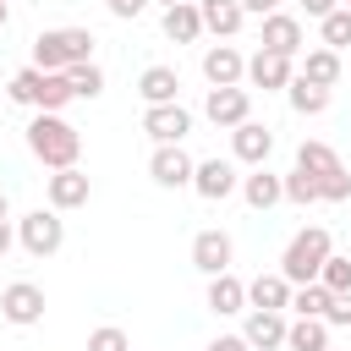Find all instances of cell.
Wrapping results in <instances>:
<instances>
[{
  "label": "cell",
  "instance_id": "1",
  "mask_svg": "<svg viewBox=\"0 0 351 351\" xmlns=\"http://www.w3.org/2000/svg\"><path fill=\"white\" fill-rule=\"evenodd\" d=\"M27 148H33V159L38 165H49V170H77V154H82V132L66 121V115H33L27 121Z\"/></svg>",
  "mask_w": 351,
  "mask_h": 351
},
{
  "label": "cell",
  "instance_id": "2",
  "mask_svg": "<svg viewBox=\"0 0 351 351\" xmlns=\"http://www.w3.org/2000/svg\"><path fill=\"white\" fill-rule=\"evenodd\" d=\"M329 252H335V236H329L324 225H307V230H296V236L285 241V252H280V274H285L291 285H318Z\"/></svg>",
  "mask_w": 351,
  "mask_h": 351
},
{
  "label": "cell",
  "instance_id": "3",
  "mask_svg": "<svg viewBox=\"0 0 351 351\" xmlns=\"http://www.w3.org/2000/svg\"><path fill=\"white\" fill-rule=\"evenodd\" d=\"M82 60H93V33L88 27H49V33L33 38V66L38 71H71Z\"/></svg>",
  "mask_w": 351,
  "mask_h": 351
},
{
  "label": "cell",
  "instance_id": "4",
  "mask_svg": "<svg viewBox=\"0 0 351 351\" xmlns=\"http://www.w3.org/2000/svg\"><path fill=\"white\" fill-rule=\"evenodd\" d=\"M16 241H22L27 258H55L60 241H66V219L55 208H33V214L16 219Z\"/></svg>",
  "mask_w": 351,
  "mask_h": 351
},
{
  "label": "cell",
  "instance_id": "5",
  "mask_svg": "<svg viewBox=\"0 0 351 351\" xmlns=\"http://www.w3.org/2000/svg\"><path fill=\"white\" fill-rule=\"evenodd\" d=\"M44 285H33V280H11L5 291H0V318L11 324V329H33V324H44Z\"/></svg>",
  "mask_w": 351,
  "mask_h": 351
},
{
  "label": "cell",
  "instance_id": "6",
  "mask_svg": "<svg viewBox=\"0 0 351 351\" xmlns=\"http://www.w3.org/2000/svg\"><path fill=\"white\" fill-rule=\"evenodd\" d=\"M148 176H154V186H165V192H181V186H192V176H197V159H192L181 143H165V148H154V154H148Z\"/></svg>",
  "mask_w": 351,
  "mask_h": 351
},
{
  "label": "cell",
  "instance_id": "7",
  "mask_svg": "<svg viewBox=\"0 0 351 351\" xmlns=\"http://www.w3.org/2000/svg\"><path fill=\"white\" fill-rule=\"evenodd\" d=\"M230 263H236V241L225 236V230H197L192 236V269L197 274H230Z\"/></svg>",
  "mask_w": 351,
  "mask_h": 351
},
{
  "label": "cell",
  "instance_id": "8",
  "mask_svg": "<svg viewBox=\"0 0 351 351\" xmlns=\"http://www.w3.org/2000/svg\"><path fill=\"white\" fill-rule=\"evenodd\" d=\"M258 49H274V55H285V60H302V16H291V11L263 16V27H258Z\"/></svg>",
  "mask_w": 351,
  "mask_h": 351
},
{
  "label": "cell",
  "instance_id": "9",
  "mask_svg": "<svg viewBox=\"0 0 351 351\" xmlns=\"http://www.w3.org/2000/svg\"><path fill=\"white\" fill-rule=\"evenodd\" d=\"M203 77H208V88H241L247 82V55L236 44H208L203 49Z\"/></svg>",
  "mask_w": 351,
  "mask_h": 351
},
{
  "label": "cell",
  "instance_id": "10",
  "mask_svg": "<svg viewBox=\"0 0 351 351\" xmlns=\"http://www.w3.org/2000/svg\"><path fill=\"white\" fill-rule=\"evenodd\" d=\"M203 115H208L214 126L236 132L241 121H252V93H247V88H208V99H203Z\"/></svg>",
  "mask_w": 351,
  "mask_h": 351
},
{
  "label": "cell",
  "instance_id": "11",
  "mask_svg": "<svg viewBox=\"0 0 351 351\" xmlns=\"http://www.w3.org/2000/svg\"><path fill=\"white\" fill-rule=\"evenodd\" d=\"M143 132L154 137V148L181 143V137L192 132V110H186V104H148V110H143Z\"/></svg>",
  "mask_w": 351,
  "mask_h": 351
},
{
  "label": "cell",
  "instance_id": "12",
  "mask_svg": "<svg viewBox=\"0 0 351 351\" xmlns=\"http://www.w3.org/2000/svg\"><path fill=\"white\" fill-rule=\"evenodd\" d=\"M192 192L208 197V203H225L230 192H241V176L230 159H197V176H192Z\"/></svg>",
  "mask_w": 351,
  "mask_h": 351
},
{
  "label": "cell",
  "instance_id": "13",
  "mask_svg": "<svg viewBox=\"0 0 351 351\" xmlns=\"http://www.w3.org/2000/svg\"><path fill=\"white\" fill-rule=\"evenodd\" d=\"M291 77H296V60H285V55H274V49H258V55L247 60V82L263 88V93L291 88Z\"/></svg>",
  "mask_w": 351,
  "mask_h": 351
},
{
  "label": "cell",
  "instance_id": "14",
  "mask_svg": "<svg viewBox=\"0 0 351 351\" xmlns=\"http://www.w3.org/2000/svg\"><path fill=\"white\" fill-rule=\"evenodd\" d=\"M230 154H236V165H263L269 154H274V132L263 126V121H241L236 132H230Z\"/></svg>",
  "mask_w": 351,
  "mask_h": 351
},
{
  "label": "cell",
  "instance_id": "15",
  "mask_svg": "<svg viewBox=\"0 0 351 351\" xmlns=\"http://www.w3.org/2000/svg\"><path fill=\"white\" fill-rule=\"evenodd\" d=\"M44 192H49V208L66 214V208H82V203L93 197V181H88V170H55V176L44 181Z\"/></svg>",
  "mask_w": 351,
  "mask_h": 351
},
{
  "label": "cell",
  "instance_id": "16",
  "mask_svg": "<svg viewBox=\"0 0 351 351\" xmlns=\"http://www.w3.org/2000/svg\"><path fill=\"white\" fill-rule=\"evenodd\" d=\"M291 280L274 269V274H258V280H247V307H258V313H285L291 307Z\"/></svg>",
  "mask_w": 351,
  "mask_h": 351
},
{
  "label": "cell",
  "instance_id": "17",
  "mask_svg": "<svg viewBox=\"0 0 351 351\" xmlns=\"http://www.w3.org/2000/svg\"><path fill=\"white\" fill-rule=\"evenodd\" d=\"M285 329H291L285 313H258V307H252L247 324H241V340H247L252 351H280V346H285Z\"/></svg>",
  "mask_w": 351,
  "mask_h": 351
},
{
  "label": "cell",
  "instance_id": "18",
  "mask_svg": "<svg viewBox=\"0 0 351 351\" xmlns=\"http://www.w3.org/2000/svg\"><path fill=\"white\" fill-rule=\"evenodd\" d=\"M197 11H203V33H214V38H236L247 22L241 0H197Z\"/></svg>",
  "mask_w": 351,
  "mask_h": 351
},
{
  "label": "cell",
  "instance_id": "19",
  "mask_svg": "<svg viewBox=\"0 0 351 351\" xmlns=\"http://www.w3.org/2000/svg\"><path fill=\"white\" fill-rule=\"evenodd\" d=\"M159 27H165V38H170V44H197V38H203V11H197V0L170 5V11L159 16Z\"/></svg>",
  "mask_w": 351,
  "mask_h": 351
},
{
  "label": "cell",
  "instance_id": "20",
  "mask_svg": "<svg viewBox=\"0 0 351 351\" xmlns=\"http://www.w3.org/2000/svg\"><path fill=\"white\" fill-rule=\"evenodd\" d=\"M296 77L313 82V88H329V93H335V82H340V55L318 44V49H307V55L296 60Z\"/></svg>",
  "mask_w": 351,
  "mask_h": 351
},
{
  "label": "cell",
  "instance_id": "21",
  "mask_svg": "<svg viewBox=\"0 0 351 351\" xmlns=\"http://www.w3.org/2000/svg\"><path fill=\"white\" fill-rule=\"evenodd\" d=\"M137 93H143V104H181V77H176V66H148V71L137 77Z\"/></svg>",
  "mask_w": 351,
  "mask_h": 351
},
{
  "label": "cell",
  "instance_id": "22",
  "mask_svg": "<svg viewBox=\"0 0 351 351\" xmlns=\"http://www.w3.org/2000/svg\"><path fill=\"white\" fill-rule=\"evenodd\" d=\"M241 197H247V208H274V203H285V176H269L263 165L252 170V176H241Z\"/></svg>",
  "mask_w": 351,
  "mask_h": 351
},
{
  "label": "cell",
  "instance_id": "23",
  "mask_svg": "<svg viewBox=\"0 0 351 351\" xmlns=\"http://www.w3.org/2000/svg\"><path fill=\"white\" fill-rule=\"evenodd\" d=\"M203 302H208V313L230 318V313H241V307H247V280H236V274H214V280H208V291H203Z\"/></svg>",
  "mask_w": 351,
  "mask_h": 351
},
{
  "label": "cell",
  "instance_id": "24",
  "mask_svg": "<svg viewBox=\"0 0 351 351\" xmlns=\"http://www.w3.org/2000/svg\"><path fill=\"white\" fill-rule=\"evenodd\" d=\"M285 351H329V324L324 318H296L285 329Z\"/></svg>",
  "mask_w": 351,
  "mask_h": 351
},
{
  "label": "cell",
  "instance_id": "25",
  "mask_svg": "<svg viewBox=\"0 0 351 351\" xmlns=\"http://www.w3.org/2000/svg\"><path fill=\"white\" fill-rule=\"evenodd\" d=\"M296 170H307V176L318 181V176H329V170H340V154H335L329 143H318V137H307V143L296 148Z\"/></svg>",
  "mask_w": 351,
  "mask_h": 351
},
{
  "label": "cell",
  "instance_id": "26",
  "mask_svg": "<svg viewBox=\"0 0 351 351\" xmlns=\"http://www.w3.org/2000/svg\"><path fill=\"white\" fill-rule=\"evenodd\" d=\"M71 99H77L71 77H66V71H44V88H38V110H44V115H60Z\"/></svg>",
  "mask_w": 351,
  "mask_h": 351
},
{
  "label": "cell",
  "instance_id": "27",
  "mask_svg": "<svg viewBox=\"0 0 351 351\" xmlns=\"http://www.w3.org/2000/svg\"><path fill=\"white\" fill-rule=\"evenodd\" d=\"M285 99H291V110H296V115H324L335 93H329V88H313V82H302V77H291Z\"/></svg>",
  "mask_w": 351,
  "mask_h": 351
},
{
  "label": "cell",
  "instance_id": "28",
  "mask_svg": "<svg viewBox=\"0 0 351 351\" xmlns=\"http://www.w3.org/2000/svg\"><path fill=\"white\" fill-rule=\"evenodd\" d=\"M329 302H335V291H324V285H296L291 291V313L296 318H324Z\"/></svg>",
  "mask_w": 351,
  "mask_h": 351
},
{
  "label": "cell",
  "instance_id": "29",
  "mask_svg": "<svg viewBox=\"0 0 351 351\" xmlns=\"http://www.w3.org/2000/svg\"><path fill=\"white\" fill-rule=\"evenodd\" d=\"M38 88H44V71H38V66H22V71L5 82V99H11V104H38Z\"/></svg>",
  "mask_w": 351,
  "mask_h": 351
},
{
  "label": "cell",
  "instance_id": "30",
  "mask_svg": "<svg viewBox=\"0 0 351 351\" xmlns=\"http://www.w3.org/2000/svg\"><path fill=\"white\" fill-rule=\"evenodd\" d=\"M318 33H324V49H335V55H340V49H351V11H346V5H340V11H329V16L318 22Z\"/></svg>",
  "mask_w": 351,
  "mask_h": 351
},
{
  "label": "cell",
  "instance_id": "31",
  "mask_svg": "<svg viewBox=\"0 0 351 351\" xmlns=\"http://www.w3.org/2000/svg\"><path fill=\"white\" fill-rule=\"evenodd\" d=\"M66 77H71V88H77V99H99V93H104V71H99L93 60H82V66H71Z\"/></svg>",
  "mask_w": 351,
  "mask_h": 351
},
{
  "label": "cell",
  "instance_id": "32",
  "mask_svg": "<svg viewBox=\"0 0 351 351\" xmlns=\"http://www.w3.org/2000/svg\"><path fill=\"white\" fill-rule=\"evenodd\" d=\"M318 285H324V291H335V296H346V291H351V258H340V252H329V263H324V274H318Z\"/></svg>",
  "mask_w": 351,
  "mask_h": 351
},
{
  "label": "cell",
  "instance_id": "33",
  "mask_svg": "<svg viewBox=\"0 0 351 351\" xmlns=\"http://www.w3.org/2000/svg\"><path fill=\"white\" fill-rule=\"evenodd\" d=\"M285 203H296V208L318 203V181H313L307 170H291V176H285Z\"/></svg>",
  "mask_w": 351,
  "mask_h": 351
},
{
  "label": "cell",
  "instance_id": "34",
  "mask_svg": "<svg viewBox=\"0 0 351 351\" xmlns=\"http://www.w3.org/2000/svg\"><path fill=\"white\" fill-rule=\"evenodd\" d=\"M351 197V170L340 165V170H329V176H318V203H346Z\"/></svg>",
  "mask_w": 351,
  "mask_h": 351
},
{
  "label": "cell",
  "instance_id": "35",
  "mask_svg": "<svg viewBox=\"0 0 351 351\" xmlns=\"http://www.w3.org/2000/svg\"><path fill=\"white\" fill-rule=\"evenodd\" d=\"M88 351H132V340H126V329H115V324H99V329L88 335Z\"/></svg>",
  "mask_w": 351,
  "mask_h": 351
},
{
  "label": "cell",
  "instance_id": "36",
  "mask_svg": "<svg viewBox=\"0 0 351 351\" xmlns=\"http://www.w3.org/2000/svg\"><path fill=\"white\" fill-rule=\"evenodd\" d=\"M104 5H110V16H121V22H132V16L148 11V0H104Z\"/></svg>",
  "mask_w": 351,
  "mask_h": 351
},
{
  "label": "cell",
  "instance_id": "37",
  "mask_svg": "<svg viewBox=\"0 0 351 351\" xmlns=\"http://www.w3.org/2000/svg\"><path fill=\"white\" fill-rule=\"evenodd\" d=\"M324 324H351V291L329 302V313H324Z\"/></svg>",
  "mask_w": 351,
  "mask_h": 351
},
{
  "label": "cell",
  "instance_id": "38",
  "mask_svg": "<svg viewBox=\"0 0 351 351\" xmlns=\"http://www.w3.org/2000/svg\"><path fill=\"white\" fill-rule=\"evenodd\" d=\"M302 11H307L313 22H324L329 11H340V0H302Z\"/></svg>",
  "mask_w": 351,
  "mask_h": 351
},
{
  "label": "cell",
  "instance_id": "39",
  "mask_svg": "<svg viewBox=\"0 0 351 351\" xmlns=\"http://www.w3.org/2000/svg\"><path fill=\"white\" fill-rule=\"evenodd\" d=\"M208 351H252V346H247L241 335H214V340H208Z\"/></svg>",
  "mask_w": 351,
  "mask_h": 351
},
{
  "label": "cell",
  "instance_id": "40",
  "mask_svg": "<svg viewBox=\"0 0 351 351\" xmlns=\"http://www.w3.org/2000/svg\"><path fill=\"white\" fill-rule=\"evenodd\" d=\"M241 11H247V16H274L280 0H241Z\"/></svg>",
  "mask_w": 351,
  "mask_h": 351
},
{
  "label": "cell",
  "instance_id": "41",
  "mask_svg": "<svg viewBox=\"0 0 351 351\" xmlns=\"http://www.w3.org/2000/svg\"><path fill=\"white\" fill-rule=\"evenodd\" d=\"M11 241H16V230H11V219H0V258L11 252Z\"/></svg>",
  "mask_w": 351,
  "mask_h": 351
},
{
  "label": "cell",
  "instance_id": "42",
  "mask_svg": "<svg viewBox=\"0 0 351 351\" xmlns=\"http://www.w3.org/2000/svg\"><path fill=\"white\" fill-rule=\"evenodd\" d=\"M5 22H11V5H5V0H0V33H5Z\"/></svg>",
  "mask_w": 351,
  "mask_h": 351
},
{
  "label": "cell",
  "instance_id": "43",
  "mask_svg": "<svg viewBox=\"0 0 351 351\" xmlns=\"http://www.w3.org/2000/svg\"><path fill=\"white\" fill-rule=\"evenodd\" d=\"M0 219H11V203H5V192H0Z\"/></svg>",
  "mask_w": 351,
  "mask_h": 351
},
{
  "label": "cell",
  "instance_id": "44",
  "mask_svg": "<svg viewBox=\"0 0 351 351\" xmlns=\"http://www.w3.org/2000/svg\"><path fill=\"white\" fill-rule=\"evenodd\" d=\"M159 5H165V11H170V5H186V0H159Z\"/></svg>",
  "mask_w": 351,
  "mask_h": 351
},
{
  "label": "cell",
  "instance_id": "45",
  "mask_svg": "<svg viewBox=\"0 0 351 351\" xmlns=\"http://www.w3.org/2000/svg\"><path fill=\"white\" fill-rule=\"evenodd\" d=\"M340 5H346V11H351V0H340Z\"/></svg>",
  "mask_w": 351,
  "mask_h": 351
},
{
  "label": "cell",
  "instance_id": "46",
  "mask_svg": "<svg viewBox=\"0 0 351 351\" xmlns=\"http://www.w3.org/2000/svg\"><path fill=\"white\" fill-rule=\"evenodd\" d=\"M0 93H5V88H0Z\"/></svg>",
  "mask_w": 351,
  "mask_h": 351
},
{
  "label": "cell",
  "instance_id": "47",
  "mask_svg": "<svg viewBox=\"0 0 351 351\" xmlns=\"http://www.w3.org/2000/svg\"><path fill=\"white\" fill-rule=\"evenodd\" d=\"M5 5H11V0H5Z\"/></svg>",
  "mask_w": 351,
  "mask_h": 351
}]
</instances>
